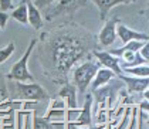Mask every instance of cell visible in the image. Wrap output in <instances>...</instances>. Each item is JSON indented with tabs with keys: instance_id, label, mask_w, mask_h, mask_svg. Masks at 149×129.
I'll list each match as a JSON object with an SVG mask.
<instances>
[{
	"instance_id": "23",
	"label": "cell",
	"mask_w": 149,
	"mask_h": 129,
	"mask_svg": "<svg viewBox=\"0 0 149 129\" xmlns=\"http://www.w3.org/2000/svg\"><path fill=\"white\" fill-rule=\"evenodd\" d=\"M9 14L6 12H0V28L1 30H4L6 28V26H7V21H9Z\"/></svg>"
},
{
	"instance_id": "6",
	"label": "cell",
	"mask_w": 149,
	"mask_h": 129,
	"mask_svg": "<svg viewBox=\"0 0 149 129\" xmlns=\"http://www.w3.org/2000/svg\"><path fill=\"white\" fill-rule=\"evenodd\" d=\"M92 55L97 58V61L100 62V65L104 68H108L114 72L116 77H121L124 74V70L121 67V60L118 57L112 55L109 51H98V50H94L92 51Z\"/></svg>"
},
{
	"instance_id": "14",
	"label": "cell",
	"mask_w": 149,
	"mask_h": 129,
	"mask_svg": "<svg viewBox=\"0 0 149 129\" xmlns=\"http://www.w3.org/2000/svg\"><path fill=\"white\" fill-rule=\"evenodd\" d=\"M65 122H51L33 112V129H65Z\"/></svg>"
},
{
	"instance_id": "29",
	"label": "cell",
	"mask_w": 149,
	"mask_h": 129,
	"mask_svg": "<svg viewBox=\"0 0 149 129\" xmlns=\"http://www.w3.org/2000/svg\"><path fill=\"white\" fill-rule=\"evenodd\" d=\"M0 30H1V28H0Z\"/></svg>"
},
{
	"instance_id": "20",
	"label": "cell",
	"mask_w": 149,
	"mask_h": 129,
	"mask_svg": "<svg viewBox=\"0 0 149 129\" xmlns=\"http://www.w3.org/2000/svg\"><path fill=\"white\" fill-rule=\"evenodd\" d=\"M9 101V89H7V84L4 77L0 74V104Z\"/></svg>"
},
{
	"instance_id": "15",
	"label": "cell",
	"mask_w": 149,
	"mask_h": 129,
	"mask_svg": "<svg viewBox=\"0 0 149 129\" xmlns=\"http://www.w3.org/2000/svg\"><path fill=\"white\" fill-rule=\"evenodd\" d=\"M27 10H29V24L34 28V30H40L44 24V19L41 16V12L34 6V3L27 0Z\"/></svg>"
},
{
	"instance_id": "12",
	"label": "cell",
	"mask_w": 149,
	"mask_h": 129,
	"mask_svg": "<svg viewBox=\"0 0 149 129\" xmlns=\"http://www.w3.org/2000/svg\"><path fill=\"white\" fill-rule=\"evenodd\" d=\"M91 106H92V95L88 94L85 98L84 106L80 112V117L77 118L75 122L67 123V125H74V126H80V128H91Z\"/></svg>"
},
{
	"instance_id": "26",
	"label": "cell",
	"mask_w": 149,
	"mask_h": 129,
	"mask_svg": "<svg viewBox=\"0 0 149 129\" xmlns=\"http://www.w3.org/2000/svg\"><path fill=\"white\" fill-rule=\"evenodd\" d=\"M141 14H143V16H146V19H149V1H148V6H146V9L145 10H142Z\"/></svg>"
},
{
	"instance_id": "28",
	"label": "cell",
	"mask_w": 149,
	"mask_h": 129,
	"mask_svg": "<svg viewBox=\"0 0 149 129\" xmlns=\"http://www.w3.org/2000/svg\"><path fill=\"white\" fill-rule=\"evenodd\" d=\"M142 95H143L145 101H149V88L146 89V91H143V92H142Z\"/></svg>"
},
{
	"instance_id": "16",
	"label": "cell",
	"mask_w": 149,
	"mask_h": 129,
	"mask_svg": "<svg viewBox=\"0 0 149 129\" xmlns=\"http://www.w3.org/2000/svg\"><path fill=\"white\" fill-rule=\"evenodd\" d=\"M13 20H16L20 24H29V10H27V0H23L12 13Z\"/></svg>"
},
{
	"instance_id": "8",
	"label": "cell",
	"mask_w": 149,
	"mask_h": 129,
	"mask_svg": "<svg viewBox=\"0 0 149 129\" xmlns=\"http://www.w3.org/2000/svg\"><path fill=\"white\" fill-rule=\"evenodd\" d=\"M116 35L122 41V44H126V43L134 41V40H138V41H148L149 40V35L146 33H141V31H136V30H132L131 27H128V26L122 23H119L116 26Z\"/></svg>"
},
{
	"instance_id": "1",
	"label": "cell",
	"mask_w": 149,
	"mask_h": 129,
	"mask_svg": "<svg viewBox=\"0 0 149 129\" xmlns=\"http://www.w3.org/2000/svg\"><path fill=\"white\" fill-rule=\"evenodd\" d=\"M40 38L44 43L41 47L44 61L41 62L46 75L61 85L67 84L68 72L75 62L84 58L90 48L95 50L97 47L94 37L75 23L61 24L51 33L41 34Z\"/></svg>"
},
{
	"instance_id": "24",
	"label": "cell",
	"mask_w": 149,
	"mask_h": 129,
	"mask_svg": "<svg viewBox=\"0 0 149 129\" xmlns=\"http://www.w3.org/2000/svg\"><path fill=\"white\" fill-rule=\"evenodd\" d=\"M139 53H141V55L146 60V62L149 64V40L143 44V47L141 48V51H139Z\"/></svg>"
},
{
	"instance_id": "4",
	"label": "cell",
	"mask_w": 149,
	"mask_h": 129,
	"mask_svg": "<svg viewBox=\"0 0 149 129\" xmlns=\"http://www.w3.org/2000/svg\"><path fill=\"white\" fill-rule=\"evenodd\" d=\"M16 95L20 101H31V102H38L48 98V92L36 82H16Z\"/></svg>"
},
{
	"instance_id": "10",
	"label": "cell",
	"mask_w": 149,
	"mask_h": 129,
	"mask_svg": "<svg viewBox=\"0 0 149 129\" xmlns=\"http://www.w3.org/2000/svg\"><path fill=\"white\" fill-rule=\"evenodd\" d=\"M77 87L74 84H64L58 92V96L61 99H65L67 109H78V101H77Z\"/></svg>"
},
{
	"instance_id": "17",
	"label": "cell",
	"mask_w": 149,
	"mask_h": 129,
	"mask_svg": "<svg viewBox=\"0 0 149 129\" xmlns=\"http://www.w3.org/2000/svg\"><path fill=\"white\" fill-rule=\"evenodd\" d=\"M126 75H132V77H139V78H149V64L145 65H138L132 68H125L124 70Z\"/></svg>"
},
{
	"instance_id": "22",
	"label": "cell",
	"mask_w": 149,
	"mask_h": 129,
	"mask_svg": "<svg viewBox=\"0 0 149 129\" xmlns=\"http://www.w3.org/2000/svg\"><path fill=\"white\" fill-rule=\"evenodd\" d=\"M13 9V0H0V12H7Z\"/></svg>"
},
{
	"instance_id": "11",
	"label": "cell",
	"mask_w": 149,
	"mask_h": 129,
	"mask_svg": "<svg viewBox=\"0 0 149 129\" xmlns=\"http://www.w3.org/2000/svg\"><path fill=\"white\" fill-rule=\"evenodd\" d=\"M119 80L126 84L129 92H143L149 88V78H139V77L122 74L119 77Z\"/></svg>"
},
{
	"instance_id": "2",
	"label": "cell",
	"mask_w": 149,
	"mask_h": 129,
	"mask_svg": "<svg viewBox=\"0 0 149 129\" xmlns=\"http://www.w3.org/2000/svg\"><path fill=\"white\" fill-rule=\"evenodd\" d=\"M37 43H38V38H33L30 41V44L26 48L24 54L19 58V61L16 64H13V67L10 68V72L6 77L7 80L16 82H34V77L29 71V60L31 57V53L36 48Z\"/></svg>"
},
{
	"instance_id": "19",
	"label": "cell",
	"mask_w": 149,
	"mask_h": 129,
	"mask_svg": "<svg viewBox=\"0 0 149 129\" xmlns=\"http://www.w3.org/2000/svg\"><path fill=\"white\" fill-rule=\"evenodd\" d=\"M14 50H16V44L14 43H9L7 46L0 48V64L6 62L7 60L10 58L13 55V53H14Z\"/></svg>"
},
{
	"instance_id": "18",
	"label": "cell",
	"mask_w": 149,
	"mask_h": 129,
	"mask_svg": "<svg viewBox=\"0 0 149 129\" xmlns=\"http://www.w3.org/2000/svg\"><path fill=\"white\" fill-rule=\"evenodd\" d=\"M65 117H67V109H48L44 115L47 121L51 122H64Z\"/></svg>"
},
{
	"instance_id": "3",
	"label": "cell",
	"mask_w": 149,
	"mask_h": 129,
	"mask_svg": "<svg viewBox=\"0 0 149 129\" xmlns=\"http://www.w3.org/2000/svg\"><path fill=\"white\" fill-rule=\"evenodd\" d=\"M101 68L98 61L94 60H87L82 64L77 65L74 71H72V80H74V85L77 87L80 94H85L87 88L91 85L92 80L97 74V71Z\"/></svg>"
},
{
	"instance_id": "27",
	"label": "cell",
	"mask_w": 149,
	"mask_h": 129,
	"mask_svg": "<svg viewBox=\"0 0 149 129\" xmlns=\"http://www.w3.org/2000/svg\"><path fill=\"white\" fill-rule=\"evenodd\" d=\"M67 129H84V128H80V126H74V125H65ZM88 129H95V128H88Z\"/></svg>"
},
{
	"instance_id": "21",
	"label": "cell",
	"mask_w": 149,
	"mask_h": 129,
	"mask_svg": "<svg viewBox=\"0 0 149 129\" xmlns=\"http://www.w3.org/2000/svg\"><path fill=\"white\" fill-rule=\"evenodd\" d=\"M57 0H34L33 3H34V6L40 10V9H48L50 6H53V3H56Z\"/></svg>"
},
{
	"instance_id": "13",
	"label": "cell",
	"mask_w": 149,
	"mask_h": 129,
	"mask_svg": "<svg viewBox=\"0 0 149 129\" xmlns=\"http://www.w3.org/2000/svg\"><path fill=\"white\" fill-rule=\"evenodd\" d=\"M114 77H115V74L111 70L101 67L100 70L97 71V74H95V77H94V80H92V82H91V89L92 91L101 89V88L105 87Z\"/></svg>"
},
{
	"instance_id": "9",
	"label": "cell",
	"mask_w": 149,
	"mask_h": 129,
	"mask_svg": "<svg viewBox=\"0 0 149 129\" xmlns=\"http://www.w3.org/2000/svg\"><path fill=\"white\" fill-rule=\"evenodd\" d=\"M92 3L97 6L98 12H100V19L101 21H107V16L108 13L114 9L115 6L119 4H131L136 0H91Z\"/></svg>"
},
{
	"instance_id": "5",
	"label": "cell",
	"mask_w": 149,
	"mask_h": 129,
	"mask_svg": "<svg viewBox=\"0 0 149 129\" xmlns=\"http://www.w3.org/2000/svg\"><path fill=\"white\" fill-rule=\"evenodd\" d=\"M87 4V0H57V4L46 10V19L53 20L57 16H71Z\"/></svg>"
},
{
	"instance_id": "25",
	"label": "cell",
	"mask_w": 149,
	"mask_h": 129,
	"mask_svg": "<svg viewBox=\"0 0 149 129\" xmlns=\"http://www.w3.org/2000/svg\"><path fill=\"white\" fill-rule=\"evenodd\" d=\"M139 106H141V111H146V112H149V101H143Z\"/></svg>"
},
{
	"instance_id": "7",
	"label": "cell",
	"mask_w": 149,
	"mask_h": 129,
	"mask_svg": "<svg viewBox=\"0 0 149 129\" xmlns=\"http://www.w3.org/2000/svg\"><path fill=\"white\" fill-rule=\"evenodd\" d=\"M121 23L118 17H112L109 20H107L104 27L101 28L100 34H98V43L102 47H109L114 44V41L116 40V26Z\"/></svg>"
}]
</instances>
